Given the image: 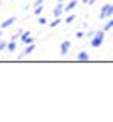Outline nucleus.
I'll return each instance as SVG.
<instances>
[{
  "instance_id": "obj_1",
  "label": "nucleus",
  "mask_w": 113,
  "mask_h": 122,
  "mask_svg": "<svg viewBox=\"0 0 113 122\" xmlns=\"http://www.w3.org/2000/svg\"><path fill=\"white\" fill-rule=\"evenodd\" d=\"M104 30L103 28H99V30H96L94 31V35L90 37V46H92L94 49L96 47H101V44H103V40H104Z\"/></svg>"
},
{
  "instance_id": "obj_2",
  "label": "nucleus",
  "mask_w": 113,
  "mask_h": 122,
  "mask_svg": "<svg viewBox=\"0 0 113 122\" xmlns=\"http://www.w3.org/2000/svg\"><path fill=\"white\" fill-rule=\"evenodd\" d=\"M113 16V7H111V4H106L101 7V12H99V18L101 19H108Z\"/></svg>"
},
{
  "instance_id": "obj_3",
  "label": "nucleus",
  "mask_w": 113,
  "mask_h": 122,
  "mask_svg": "<svg viewBox=\"0 0 113 122\" xmlns=\"http://www.w3.org/2000/svg\"><path fill=\"white\" fill-rule=\"evenodd\" d=\"M70 49H71V42H70V40H64V42H61V47H59V54H61V56H66Z\"/></svg>"
},
{
  "instance_id": "obj_4",
  "label": "nucleus",
  "mask_w": 113,
  "mask_h": 122,
  "mask_svg": "<svg viewBox=\"0 0 113 122\" xmlns=\"http://www.w3.org/2000/svg\"><path fill=\"white\" fill-rule=\"evenodd\" d=\"M19 38H21V42L25 44V46H28V44H33V42H35V38H31V37H30V31H23Z\"/></svg>"
},
{
  "instance_id": "obj_5",
  "label": "nucleus",
  "mask_w": 113,
  "mask_h": 122,
  "mask_svg": "<svg viewBox=\"0 0 113 122\" xmlns=\"http://www.w3.org/2000/svg\"><path fill=\"white\" fill-rule=\"evenodd\" d=\"M33 51H35V42H33V44H28V46H26V49H25V51H23V52L19 54V59H23L25 56H28V54H31Z\"/></svg>"
},
{
  "instance_id": "obj_6",
  "label": "nucleus",
  "mask_w": 113,
  "mask_h": 122,
  "mask_svg": "<svg viewBox=\"0 0 113 122\" xmlns=\"http://www.w3.org/2000/svg\"><path fill=\"white\" fill-rule=\"evenodd\" d=\"M63 12H64V5L58 2V5H56V7H54V10H52L54 18H61V14H63Z\"/></svg>"
},
{
  "instance_id": "obj_7",
  "label": "nucleus",
  "mask_w": 113,
  "mask_h": 122,
  "mask_svg": "<svg viewBox=\"0 0 113 122\" xmlns=\"http://www.w3.org/2000/svg\"><path fill=\"white\" fill-rule=\"evenodd\" d=\"M14 23H16V16H12V18H7V19H5L2 25H0V28H2V30H5V28H9V26H12Z\"/></svg>"
},
{
  "instance_id": "obj_8",
  "label": "nucleus",
  "mask_w": 113,
  "mask_h": 122,
  "mask_svg": "<svg viewBox=\"0 0 113 122\" xmlns=\"http://www.w3.org/2000/svg\"><path fill=\"white\" fill-rule=\"evenodd\" d=\"M77 59H78V61H89V54H87L85 51H80V52L77 54Z\"/></svg>"
},
{
  "instance_id": "obj_9",
  "label": "nucleus",
  "mask_w": 113,
  "mask_h": 122,
  "mask_svg": "<svg viewBox=\"0 0 113 122\" xmlns=\"http://www.w3.org/2000/svg\"><path fill=\"white\" fill-rule=\"evenodd\" d=\"M111 28H113V16H111V18H108V21H106L104 26H103V30H104V31H110Z\"/></svg>"
},
{
  "instance_id": "obj_10",
  "label": "nucleus",
  "mask_w": 113,
  "mask_h": 122,
  "mask_svg": "<svg viewBox=\"0 0 113 122\" xmlns=\"http://www.w3.org/2000/svg\"><path fill=\"white\" fill-rule=\"evenodd\" d=\"M75 7H77V0H71L68 5H64V12H70V10H73Z\"/></svg>"
},
{
  "instance_id": "obj_11",
  "label": "nucleus",
  "mask_w": 113,
  "mask_h": 122,
  "mask_svg": "<svg viewBox=\"0 0 113 122\" xmlns=\"http://www.w3.org/2000/svg\"><path fill=\"white\" fill-rule=\"evenodd\" d=\"M42 12H44V4L42 5H37V7L33 9V14H35V16H40Z\"/></svg>"
},
{
  "instance_id": "obj_12",
  "label": "nucleus",
  "mask_w": 113,
  "mask_h": 122,
  "mask_svg": "<svg viewBox=\"0 0 113 122\" xmlns=\"http://www.w3.org/2000/svg\"><path fill=\"white\" fill-rule=\"evenodd\" d=\"M7 51H10V52L16 51V42H14V40H12V42H7Z\"/></svg>"
},
{
  "instance_id": "obj_13",
  "label": "nucleus",
  "mask_w": 113,
  "mask_h": 122,
  "mask_svg": "<svg viewBox=\"0 0 113 122\" xmlns=\"http://www.w3.org/2000/svg\"><path fill=\"white\" fill-rule=\"evenodd\" d=\"M21 33H23V30H18V31H16L14 35H12V38H10V40H18V38L21 37Z\"/></svg>"
},
{
  "instance_id": "obj_14",
  "label": "nucleus",
  "mask_w": 113,
  "mask_h": 122,
  "mask_svg": "<svg viewBox=\"0 0 113 122\" xmlns=\"http://www.w3.org/2000/svg\"><path fill=\"white\" fill-rule=\"evenodd\" d=\"M75 21V14H70V16H66V23H73Z\"/></svg>"
},
{
  "instance_id": "obj_15",
  "label": "nucleus",
  "mask_w": 113,
  "mask_h": 122,
  "mask_svg": "<svg viewBox=\"0 0 113 122\" xmlns=\"http://www.w3.org/2000/svg\"><path fill=\"white\" fill-rule=\"evenodd\" d=\"M7 49V42L5 40H0V51H5Z\"/></svg>"
},
{
  "instance_id": "obj_16",
  "label": "nucleus",
  "mask_w": 113,
  "mask_h": 122,
  "mask_svg": "<svg viewBox=\"0 0 113 122\" xmlns=\"http://www.w3.org/2000/svg\"><path fill=\"white\" fill-rule=\"evenodd\" d=\"M59 23H61V19H59V18H54V21L50 23V26H58Z\"/></svg>"
},
{
  "instance_id": "obj_17",
  "label": "nucleus",
  "mask_w": 113,
  "mask_h": 122,
  "mask_svg": "<svg viewBox=\"0 0 113 122\" xmlns=\"http://www.w3.org/2000/svg\"><path fill=\"white\" fill-rule=\"evenodd\" d=\"M38 23H40V25H47V19L42 18V16H38Z\"/></svg>"
},
{
  "instance_id": "obj_18",
  "label": "nucleus",
  "mask_w": 113,
  "mask_h": 122,
  "mask_svg": "<svg viewBox=\"0 0 113 122\" xmlns=\"http://www.w3.org/2000/svg\"><path fill=\"white\" fill-rule=\"evenodd\" d=\"M84 37H85V31H77V38H84Z\"/></svg>"
},
{
  "instance_id": "obj_19",
  "label": "nucleus",
  "mask_w": 113,
  "mask_h": 122,
  "mask_svg": "<svg viewBox=\"0 0 113 122\" xmlns=\"http://www.w3.org/2000/svg\"><path fill=\"white\" fill-rule=\"evenodd\" d=\"M92 35H94V30H89V31L85 33V37H89V38H90V37H92Z\"/></svg>"
},
{
  "instance_id": "obj_20",
  "label": "nucleus",
  "mask_w": 113,
  "mask_h": 122,
  "mask_svg": "<svg viewBox=\"0 0 113 122\" xmlns=\"http://www.w3.org/2000/svg\"><path fill=\"white\" fill-rule=\"evenodd\" d=\"M42 4H44V0H37V2L33 4V7H37V5H42Z\"/></svg>"
},
{
  "instance_id": "obj_21",
  "label": "nucleus",
  "mask_w": 113,
  "mask_h": 122,
  "mask_svg": "<svg viewBox=\"0 0 113 122\" xmlns=\"http://www.w3.org/2000/svg\"><path fill=\"white\" fill-rule=\"evenodd\" d=\"M0 38H2V28H0Z\"/></svg>"
},
{
  "instance_id": "obj_22",
  "label": "nucleus",
  "mask_w": 113,
  "mask_h": 122,
  "mask_svg": "<svg viewBox=\"0 0 113 122\" xmlns=\"http://www.w3.org/2000/svg\"><path fill=\"white\" fill-rule=\"evenodd\" d=\"M58 2H59V4H63V2H64V0H58Z\"/></svg>"
},
{
  "instance_id": "obj_23",
  "label": "nucleus",
  "mask_w": 113,
  "mask_h": 122,
  "mask_svg": "<svg viewBox=\"0 0 113 122\" xmlns=\"http://www.w3.org/2000/svg\"><path fill=\"white\" fill-rule=\"evenodd\" d=\"M111 7H113V4H111Z\"/></svg>"
}]
</instances>
